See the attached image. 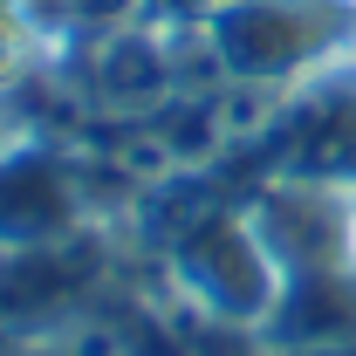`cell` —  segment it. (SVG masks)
Listing matches in <instances>:
<instances>
[{
	"label": "cell",
	"instance_id": "cell-1",
	"mask_svg": "<svg viewBox=\"0 0 356 356\" xmlns=\"http://www.w3.org/2000/svg\"><path fill=\"white\" fill-rule=\"evenodd\" d=\"M206 35H213V55L226 76L281 83L309 55H322V42L336 35V14L322 0H220Z\"/></svg>",
	"mask_w": 356,
	"mask_h": 356
},
{
	"label": "cell",
	"instance_id": "cell-2",
	"mask_svg": "<svg viewBox=\"0 0 356 356\" xmlns=\"http://www.w3.org/2000/svg\"><path fill=\"white\" fill-rule=\"evenodd\" d=\"M274 254H267L261 233L233 226L220 213L213 226H199L192 240H178V274L192 281V295L206 302L213 315H267L281 281H274Z\"/></svg>",
	"mask_w": 356,
	"mask_h": 356
},
{
	"label": "cell",
	"instance_id": "cell-3",
	"mask_svg": "<svg viewBox=\"0 0 356 356\" xmlns=\"http://www.w3.org/2000/svg\"><path fill=\"white\" fill-rule=\"evenodd\" d=\"M261 240L267 254L288 267V274H343L350 254V220L329 192L295 185V192H274L261 206Z\"/></svg>",
	"mask_w": 356,
	"mask_h": 356
},
{
	"label": "cell",
	"instance_id": "cell-4",
	"mask_svg": "<svg viewBox=\"0 0 356 356\" xmlns=\"http://www.w3.org/2000/svg\"><path fill=\"white\" fill-rule=\"evenodd\" d=\"M267 336L281 350H343V343H356V281L288 274V288L267 309Z\"/></svg>",
	"mask_w": 356,
	"mask_h": 356
},
{
	"label": "cell",
	"instance_id": "cell-5",
	"mask_svg": "<svg viewBox=\"0 0 356 356\" xmlns=\"http://www.w3.org/2000/svg\"><path fill=\"white\" fill-rule=\"evenodd\" d=\"M69 185L48 158H7L0 165V247H48L69 233Z\"/></svg>",
	"mask_w": 356,
	"mask_h": 356
},
{
	"label": "cell",
	"instance_id": "cell-6",
	"mask_svg": "<svg viewBox=\"0 0 356 356\" xmlns=\"http://www.w3.org/2000/svg\"><path fill=\"white\" fill-rule=\"evenodd\" d=\"M103 89L110 96H131V103H151V96H165L172 83V62H165V48L144 42V35H110L103 42Z\"/></svg>",
	"mask_w": 356,
	"mask_h": 356
},
{
	"label": "cell",
	"instance_id": "cell-7",
	"mask_svg": "<svg viewBox=\"0 0 356 356\" xmlns=\"http://www.w3.org/2000/svg\"><path fill=\"white\" fill-rule=\"evenodd\" d=\"M302 165H309L315 178L356 172V96L329 103V110H315L309 124H302Z\"/></svg>",
	"mask_w": 356,
	"mask_h": 356
},
{
	"label": "cell",
	"instance_id": "cell-8",
	"mask_svg": "<svg viewBox=\"0 0 356 356\" xmlns=\"http://www.w3.org/2000/svg\"><path fill=\"white\" fill-rule=\"evenodd\" d=\"M7 14H14V0H0V21H7Z\"/></svg>",
	"mask_w": 356,
	"mask_h": 356
}]
</instances>
